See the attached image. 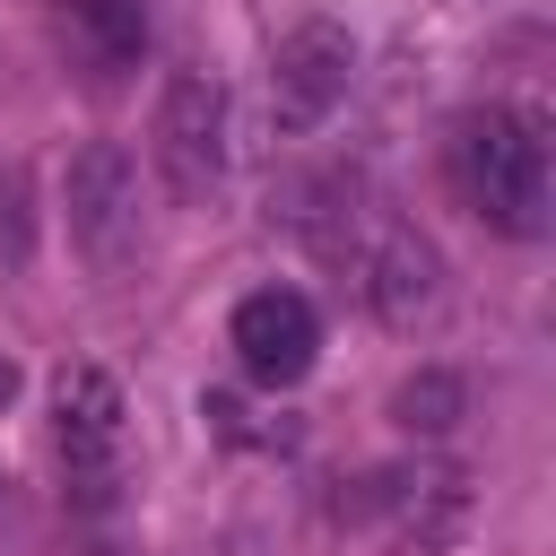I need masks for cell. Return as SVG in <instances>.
<instances>
[{
	"label": "cell",
	"instance_id": "1",
	"mask_svg": "<svg viewBox=\"0 0 556 556\" xmlns=\"http://www.w3.org/2000/svg\"><path fill=\"white\" fill-rule=\"evenodd\" d=\"M452 182L495 235H539L547 226V139L513 104H478L452 122Z\"/></svg>",
	"mask_w": 556,
	"mask_h": 556
},
{
	"label": "cell",
	"instance_id": "2",
	"mask_svg": "<svg viewBox=\"0 0 556 556\" xmlns=\"http://www.w3.org/2000/svg\"><path fill=\"white\" fill-rule=\"evenodd\" d=\"M52 434H61V469H70V495L87 513L113 504L122 486V382L104 365H70L52 382Z\"/></svg>",
	"mask_w": 556,
	"mask_h": 556
},
{
	"label": "cell",
	"instance_id": "3",
	"mask_svg": "<svg viewBox=\"0 0 556 556\" xmlns=\"http://www.w3.org/2000/svg\"><path fill=\"white\" fill-rule=\"evenodd\" d=\"M61 200H70V243L87 252V269L113 278V269L139 252V174H130V156H122L113 139H87V148L70 156Z\"/></svg>",
	"mask_w": 556,
	"mask_h": 556
},
{
	"label": "cell",
	"instance_id": "4",
	"mask_svg": "<svg viewBox=\"0 0 556 556\" xmlns=\"http://www.w3.org/2000/svg\"><path fill=\"white\" fill-rule=\"evenodd\" d=\"M339 513L365 530H391V547H408V556H434L460 530L469 495H460V469H374V478H356V495Z\"/></svg>",
	"mask_w": 556,
	"mask_h": 556
},
{
	"label": "cell",
	"instance_id": "5",
	"mask_svg": "<svg viewBox=\"0 0 556 556\" xmlns=\"http://www.w3.org/2000/svg\"><path fill=\"white\" fill-rule=\"evenodd\" d=\"M156 165H165L174 200H208L217 191V174H226V96H217V78H200V70L165 78V96H156Z\"/></svg>",
	"mask_w": 556,
	"mask_h": 556
},
{
	"label": "cell",
	"instance_id": "6",
	"mask_svg": "<svg viewBox=\"0 0 556 556\" xmlns=\"http://www.w3.org/2000/svg\"><path fill=\"white\" fill-rule=\"evenodd\" d=\"M235 365L261 382V391H287V382H304L313 374V356H321V313L295 295V287H261V295H243L235 304Z\"/></svg>",
	"mask_w": 556,
	"mask_h": 556
},
{
	"label": "cell",
	"instance_id": "7",
	"mask_svg": "<svg viewBox=\"0 0 556 556\" xmlns=\"http://www.w3.org/2000/svg\"><path fill=\"white\" fill-rule=\"evenodd\" d=\"M348 78H356V35L348 26H330V17H304L287 43H278V61H269V96H278V122H321L339 96H348Z\"/></svg>",
	"mask_w": 556,
	"mask_h": 556
},
{
	"label": "cell",
	"instance_id": "8",
	"mask_svg": "<svg viewBox=\"0 0 556 556\" xmlns=\"http://www.w3.org/2000/svg\"><path fill=\"white\" fill-rule=\"evenodd\" d=\"M52 35H61V52H70L78 78L113 87L148 52V0H52Z\"/></svg>",
	"mask_w": 556,
	"mask_h": 556
},
{
	"label": "cell",
	"instance_id": "9",
	"mask_svg": "<svg viewBox=\"0 0 556 556\" xmlns=\"http://www.w3.org/2000/svg\"><path fill=\"white\" fill-rule=\"evenodd\" d=\"M452 408H460V382H452V374H417V382H400V400H391V417H400L408 434H443Z\"/></svg>",
	"mask_w": 556,
	"mask_h": 556
},
{
	"label": "cell",
	"instance_id": "10",
	"mask_svg": "<svg viewBox=\"0 0 556 556\" xmlns=\"http://www.w3.org/2000/svg\"><path fill=\"white\" fill-rule=\"evenodd\" d=\"M9 400H17V365L0 356V408H9Z\"/></svg>",
	"mask_w": 556,
	"mask_h": 556
}]
</instances>
